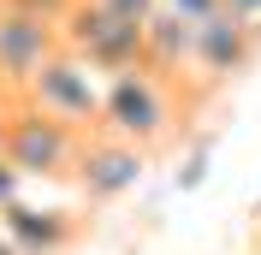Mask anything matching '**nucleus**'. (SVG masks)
I'll list each match as a JSON object with an SVG mask.
<instances>
[{
	"instance_id": "1",
	"label": "nucleus",
	"mask_w": 261,
	"mask_h": 255,
	"mask_svg": "<svg viewBox=\"0 0 261 255\" xmlns=\"http://www.w3.org/2000/svg\"><path fill=\"white\" fill-rule=\"evenodd\" d=\"M196 101L184 95L172 78H161V71H148V65H130V71H113L107 78V107H101V131H113V137H125V143H137L148 160H161L178 148L184 137V113H190Z\"/></svg>"
},
{
	"instance_id": "2",
	"label": "nucleus",
	"mask_w": 261,
	"mask_h": 255,
	"mask_svg": "<svg viewBox=\"0 0 261 255\" xmlns=\"http://www.w3.org/2000/svg\"><path fill=\"white\" fill-rule=\"evenodd\" d=\"M83 143L89 131L65 125L54 113L30 107V101L12 95V131H6V160H12L24 184H77V166H83Z\"/></svg>"
},
{
	"instance_id": "3",
	"label": "nucleus",
	"mask_w": 261,
	"mask_h": 255,
	"mask_svg": "<svg viewBox=\"0 0 261 255\" xmlns=\"http://www.w3.org/2000/svg\"><path fill=\"white\" fill-rule=\"evenodd\" d=\"M18 101H30V107L54 113V119H65V125H77V131H101L107 78H101L83 54L60 48V54H48V65H42L24 89H18Z\"/></svg>"
},
{
	"instance_id": "4",
	"label": "nucleus",
	"mask_w": 261,
	"mask_h": 255,
	"mask_svg": "<svg viewBox=\"0 0 261 255\" xmlns=\"http://www.w3.org/2000/svg\"><path fill=\"white\" fill-rule=\"evenodd\" d=\"M261 60V24L238 12H220L208 24H196V48H190V101H208L220 95L231 78H244L249 65Z\"/></svg>"
},
{
	"instance_id": "5",
	"label": "nucleus",
	"mask_w": 261,
	"mask_h": 255,
	"mask_svg": "<svg viewBox=\"0 0 261 255\" xmlns=\"http://www.w3.org/2000/svg\"><path fill=\"white\" fill-rule=\"evenodd\" d=\"M143 30L148 24H125V18H113L101 0H77V6L60 18V42L71 54H83L101 78L143 65Z\"/></svg>"
},
{
	"instance_id": "6",
	"label": "nucleus",
	"mask_w": 261,
	"mask_h": 255,
	"mask_svg": "<svg viewBox=\"0 0 261 255\" xmlns=\"http://www.w3.org/2000/svg\"><path fill=\"white\" fill-rule=\"evenodd\" d=\"M148 172V155L113 131H89V143H83V166H77V184L71 190L83 196V208H113L125 202Z\"/></svg>"
},
{
	"instance_id": "7",
	"label": "nucleus",
	"mask_w": 261,
	"mask_h": 255,
	"mask_svg": "<svg viewBox=\"0 0 261 255\" xmlns=\"http://www.w3.org/2000/svg\"><path fill=\"white\" fill-rule=\"evenodd\" d=\"M60 24L36 12H18V6H0V83L6 95H18L24 83L48 65V54H60Z\"/></svg>"
},
{
	"instance_id": "8",
	"label": "nucleus",
	"mask_w": 261,
	"mask_h": 255,
	"mask_svg": "<svg viewBox=\"0 0 261 255\" xmlns=\"http://www.w3.org/2000/svg\"><path fill=\"white\" fill-rule=\"evenodd\" d=\"M0 232L12 238L18 255H71L89 238V214H77V208H30L18 196L0 214Z\"/></svg>"
},
{
	"instance_id": "9",
	"label": "nucleus",
	"mask_w": 261,
	"mask_h": 255,
	"mask_svg": "<svg viewBox=\"0 0 261 255\" xmlns=\"http://www.w3.org/2000/svg\"><path fill=\"white\" fill-rule=\"evenodd\" d=\"M166 12H178L184 24H208V18H220L226 12V0H161Z\"/></svg>"
},
{
	"instance_id": "10",
	"label": "nucleus",
	"mask_w": 261,
	"mask_h": 255,
	"mask_svg": "<svg viewBox=\"0 0 261 255\" xmlns=\"http://www.w3.org/2000/svg\"><path fill=\"white\" fill-rule=\"evenodd\" d=\"M0 6H18V12H36V18H54V24H60L77 0H0Z\"/></svg>"
},
{
	"instance_id": "11",
	"label": "nucleus",
	"mask_w": 261,
	"mask_h": 255,
	"mask_svg": "<svg viewBox=\"0 0 261 255\" xmlns=\"http://www.w3.org/2000/svg\"><path fill=\"white\" fill-rule=\"evenodd\" d=\"M18 196H24V172H18L12 160L0 155V214H6V208H12V202H18Z\"/></svg>"
},
{
	"instance_id": "12",
	"label": "nucleus",
	"mask_w": 261,
	"mask_h": 255,
	"mask_svg": "<svg viewBox=\"0 0 261 255\" xmlns=\"http://www.w3.org/2000/svg\"><path fill=\"white\" fill-rule=\"evenodd\" d=\"M226 12H238V18H249V24H261V0H226Z\"/></svg>"
},
{
	"instance_id": "13",
	"label": "nucleus",
	"mask_w": 261,
	"mask_h": 255,
	"mask_svg": "<svg viewBox=\"0 0 261 255\" xmlns=\"http://www.w3.org/2000/svg\"><path fill=\"white\" fill-rule=\"evenodd\" d=\"M6 131H12V95L0 101V155H6Z\"/></svg>"
},
{
	"instance_id": "14",
	"label": "nucleus",
	"mask_w": 261,
	"mask_h": 255,
	"mask_svg": "<svg viewBox=\"0 0 261 255\" xmlns=\"http://www.w3.org/2000/svg\"><path fill=\"white\" fill-rule=\"evenodd\" d=\"M255 225H261V202H255Z\"/></svg>"
},
{
	"instance_id": "15",
	"label": "nucleus",
	"mask_w": 261,
	"mask_h": 255,
	"mask_svg": "<svg viewBox=\"0 0 261 255\" xmlns=\"http://www.w3.org/2000/svg\"><path fill=\"white\" fill-rule=\"evenodd\" d=\"M0 101H6V83H0Z\"/></svg>"
}]
</instances>
